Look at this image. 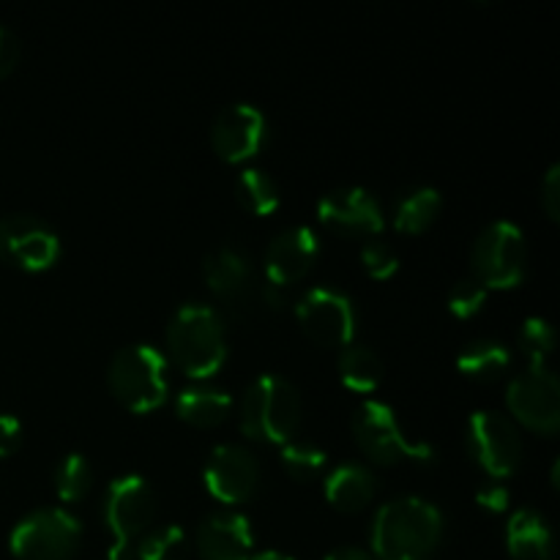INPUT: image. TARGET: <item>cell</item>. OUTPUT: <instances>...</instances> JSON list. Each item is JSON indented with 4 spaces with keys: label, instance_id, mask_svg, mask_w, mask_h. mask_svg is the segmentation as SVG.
<instances>
[{
    "label": "cell",
    "instance_id": "cell-1",
    "mask_svg": "<svg viewBox=\"0 0 560 560\" xmlns=\"http://www.w3.org/2000/svg\"><path fill=\"white\" fill-rule=\"evenodd\" d=\"M443 534L435 503L419 495H399L383 503L372 520V550L381 560H427Z\"/></svg>",
    "mask_w": 560,
    "mask_h": 560
},
{
    "label": "cell",
    "instance_id": "cell-2",
    "mask_svg": "<svg viewBox=\"0 0 560 560\" xmlns=\"http://www.w3.org/2000/svg\"><path fill=\"white\" fill-rule=\"evenodd\" d=\"M164 337L175 364L195 381H208L228 359L222 315L202 301L180 304L170 317Z\"/></svg>",
    "mask_w": 560,
    "mask_h": 560
},
{
    "label": "cell",
    "instance_id": "cell-3",
    "mask_svg": "<svg viewBox=\"0 0 560 560\" xmlns=\"http://www.w3.org/2000/svg\"><path fill=\"white\" fill-rule=\"evenodd\" d=\"M301 399L293 383L277 372L255 377L241 399V430L266 443H288L299 427Z\"/></svg>",
    "mask_w": 560,
    "mask_h": 560
},
{
    "label": "cell",
    "instance_id": "cell-4",
    "mask_svg": "<svg viewBox=\"0 0 560 560\" xmlns=\"http://www.w3.org/2000/svg\"><path fill=\"white\" fill-rule=\"evenodd\" d=\"M107 381L126 408L148 413L167 397V361L153 345H126L109 361Z\"/></svg>",
    "mask_w": 560,
    "mask_h": 560
},
{
    "label": "cell",
    "instance_id": "cell-5",
    "mask_svg": "<svg viewBox=\"0 0 560 560\" xmlns=\"http://www.w3.org/2000/svg\"><path fill=\"white\" fill-rule=\"evenodd\" d=\"M82 536V523L71 512L44 506L25 514L9 536L11 552L22 560H66Z\"/></svg>",
    "mask_w": 560,
    "mask_h": 560
},
{
    "label": "cell",
    "instance_id": "cell-6",
    "mask_svg": "<svg viewBox=\"0 0 560 560\" xmlns=\"http://www.w3.org/2000/svg\"><path fill=\"white\" fill-rule=\"evenodd\" d=\"M353 435L359 446L377 463H397L402 457L427 463V459L435 457V448L430 443L405 435L397 413L381 399H364L355 408Z\"/></svg>",
    "mask_w": 560,
    "mask_h": 560
},
{
    "label": "cell",
    "instance_id": "cell-7",
    "mask_svg": "<svg viewBox=\"0 0 560 560\" xmlns=\"http://www.w3.org/2000/svg\"><path fill=\"white\" fill-rule=\"evenodd\" d=\"M525 235L509 219L487 224L474 241V277L485 288H514L525 273Z\"/></svg>",
    "mask_w": 560,
    "mask_h": 560
},
{
    "label": "cell",
    "instance_id": "cell-8",
    "mask_svg": "<svg viewBox=\"0 0 560 560\" xmlns=\"http://www.w3.org/2000/svg\"><path fill=\"white\" fill-rule=\"evenodd\" d=\"M468 452L495 479L512 476L523 457V441L512 421L498 410H474L468 419Z\"/></svg>",
    "mask_w": 560,
    "mask_h": 560
},
{
    "label": "cell",
    "instance_id": "cell-9",
    "mask_svg": "<svg viewBox=\"0 0 560 560\" xmlns=\"http://www.w3.org/2000/svg\"><path fill=\"white\" fill-rule=\"evenodd\" d=\"M60 255V238L33 213H9L0 219V260L22 271H44Z\"/></svg>",
    "mask_w": 560,
    "mask_h": 560
},
{
    "label": "cell",
    "instance_id": "cell-10",
    "mask_svg": "<svg viewBox=\"0 0 560 560\" xmlns=\"http://www.w3.org/2000/svg\"><path fill=\"white\" fill-rule=\"evenodd\" d=\"M509 410L536 432H556L560 427V386L556 372L547 366H528L520 372L506 392Z\"/></svg>",
    "mask_w": 560,
    "mask_h": 560
},
{
    "label": "cell",
    "instance_id": "cell-11",
    "mask_svg": "<svg viewBox=\"0 0 560 560\" xmlns=\"http://www.w3.org/2000/svg\"><path fill=\"white\" fill-rule=\"evenodd\" d=\"M295 315H299L304 331L315 342L328 345V348L348 345L355 331L353 301L342 290L326 288V284L306 290L295 304Z\"/></svg>",
    "mask_w": 560,
    "mask_h": 560
},
{
    "label": "cell",
    "instance_id": "cell-12",
    "mask_svg": "<svg viewBox=\"0 0 560 560\" xmlns=\"http://www.w3.org/2000/svg\"><path fill=\"white\" fill-rule=\"evenodd\" d=\"M156 495L142 476L126 474L109 481L104 495V520L113 530V541L135 545V536L151 523Z\"/></svg>",
    "mask_w": 560,
    "mask_h": 560
},
{
    "label": "cell",
    "instance_id": "cell-13",
    "mask_svg": "<svg viewBox=\"0 0 560 560\" xmlns=\"http://www.w3.org/2000/svg\"><path fill=\"white\" fill-rule=\"evenodd\" d=\"M260 459L241 443H219L206 463V487L217 501L241 503L257 490Z\"/></svg>",
    "mask_w": 560,
    "mask_h": 560
},
{
    "label": "cell",
    "instance_id": "cell-14",
    "mask_svg": "<svg viewBox=\"0 0 560 560\" xmlns=\"http://www.w3.org/2000/svg\"><path fill=\"white\" fill-rule=\"evenodd\" d=\"M266 115L246 102H233L219 109L211 126V142L224 162H244L262 148Z\"/></svg>",
    "mask_w": 560,
    "mask_h": 560
},
{
    "label": "cell",
    "instance_id": "cell-15",
    "mask_svg": "<svg viewBox=\"0 0 560 560\" xmlns=\"http://www.w3.org/2000/svg\"><path fill=\"white\" fill-rule=\"evenodd\" d=\"M323 224L345 235H375L383 230V211L375 195L361 186H337L317 202Z\"/></svg>",
    "mask_w": 560,
    "mask_h": 560
},
{
    "label": "cell",
    "instance_id": "cell-16",
    "mask_svg": "<svg viewBox=\"0 0 560 560\" xmlns=\"http://www.w3.org/2000/svg\"><path fill=\"white\" fill-rule=\"evenodd\" d=\"M255 547L249 517L233 509H219L197 525V550L202 560H249Z\"/></svg>",
    "mask_w": 560,
    "mask_h": 560
},
{
    "label": "cell",
    "instance_id": "cell-17",
    "mask_svg": "<svg viewBox=\"0 0 560 560\" xmlns=\"http://www.w3.org/2000/svg\"><path fill=\"white\" fill-rule=\"evenodd\" d=\"M206 282L230 310H244L257 295L255 273H252L249 257L233 244H222L211 249L202 262Z\"/></svg>",
    "mask_w": 560,
    "mask_h": 560
},
{
    "label": "cell",
    "instance_id": "cell-18",
    "mask_svg": "<svg viewBox=\"0 0 560 560\" xmlns=\"http://www.w3.org/2000/svg\"><path fill=\"white\" fill-rule=\"evenodd\" d=\"M317 235L306 224H290L279 230L266 249V277L268 282L288 284L304 277L317 257Z\"/></svg>",
    "mask_w": 560,
    "mask_h": 560
},
{
    "label": "cell",
    "instance_id": "cell-19",
    "mask_svg": "<svg viewBox=\"0 0 560 560\" xmlns=\"http://www.w3.org/2000/svg\"><path fill=\"white\" fill-rule=\"evenodd\" d=\"M506 545L517 560H545L550 556L552 530L547 525L545 514L536 509H517L509 517L506 525Z\"/></svg>",
    "mask_w": 560,
    "mask_h": 560
},
{
    "label": "cell",
    "instance_id": "cell-20",
    "mask_svg": "<svg viewBox=\"0 0 560 560\" xmlns=\"http://www.w3.org/2000/svg\"><path fill=\"white\" fill-rule=\"evenodd\" d=\"M230 408H233V397L224 388L206 381H197L191 386L180 388L178 399H175V410H178L180 419L195 427L219 424L230 413Z\"/></svg>",
    "mask_w": 560,
    "mask_h": 560
},
{
    "label": "cell",
    "instance_id": "cell-21",
    "mask_svg": "<svg viewBox=\"0 0 560 560\" xmlns=\"http://www.w3.org/2000/svg\"><path fill=\"white\" fill-rule=\"evenodd\" d=\"M375 476L361 463H342L326 476V498L342 512L364 509L375 495Z\"/></svg>",
    "mask_w": 560,
    "mask_h": 560
},
{
    "label": "cell",
    "instance_id": "cell-22",
    "mask_svg": "<svg viewBox=\"0 0 560 560\" xmlns=\"http://www.w3.org/2000/svg\"><path fill=\"white\" fill-rule=\"evenodd\" d=\"M509 364H512L509 348L498 339H470L457 353V366L474 381H495L509 370Z\"/></svg>",
    "mask_w": 560,
    "mask_h": 560
},
{
    "label": "cell",
    "instance_id": "cell-23",
    "mask_svg": "<svg viewBox=\"0 0 560 560\" xmlns=\"http://www.w3.org/2000/svg\"><path fill=\"white\" fill-rule=\"evenodd\" d=\"M441 211V191L435 186H410L394 206V224L402 233H421Z\"/></svg>",
    "mask_w": 560,
    "mask_h": 560
},
{
    "label": "cell",
    "instance_id": "cell-24",
    "mask_svg": "<svg viewBox=\"0 0 560 560\" xmlns=\"http://www.w3.org/2000/svg\"><path fill=\"white\" fill-rule=\"evenodd\" d=\"M339 377L353 392H375L383 381L381 355L366 345H348L339 353Z\"/></svg>",
    "mask_w": 560,
    "mask_h": 560
},
{
    "label": "cell",
    "instance_id": "cell-25",
    "mask_svg": "<svg viewBox=\"0 0 560 560\" xmlns=\"http://www.w3.org/2000/svg\"><path fill=\"white\" fill-rule=\"evenodd\" d=\"M235 195H238V202L246 208V211L260 213V217L277 211L279 206V189L266 170H257V167L241 170L238 180H235Z\"/></svg>",
    "mask_w": 560,
    "mask_h": 560
},
{
    "label": "cell",
    "instance_id": "cell-26",
    "mask_svg": "<svg viewBox=\"0 0 560 560\" xmlns=\"http://www.w3.org/2000/svg\"><path fill=\"white\" fill-rule=\"evenodd\" d=\"M186 530L180 525H159L137 541V560H186Z\"/></svg>",
    "mask_w": 560,
    "mask_h": 560
},
{
    "label": "cell",
    "instance_id": "cell-27",
    "mask_svg": "<svg viewBox=\"0 0 560 560\" xmlns=\"http://www.w3.org/2000/svg\"><path fill=\"white\" fill-rule=\"evenodd\" d=\"M91 487V465L82 454H66L55 468V490L63 501H77Z\"/></svg>",
    "mask_w": 560,
    "mask_h": 560
},
{
    "label": "cell",
    "instance_id": "cell-28",
    "mask_svg": "<svg viewBox=\"0 0 560 560\" xmlns=\"http://www.w3.org/2000/svg\"><path fill=\"white\" fill-rule=\"evenodd\" d=\"M552 345H556V331H552L545 317L534 315L523 323V328H520V350L530 361V366H545V361L550 359Z\"/></svg>",
    "mask_w": 560,
    "mask_h": 560
},
{
    "label": "cell",
    "instance_id": "cell-29",
    "mask_svg": "<svg viewBox=\"0 0 560 560\" xmlns=\"http://www.w3.org/2000/svg\"><path fill=\"white\" fill-rule=\"evenodd\" d=\"M282 463L295 479H312L326 465V452L320 446H315V443L288 441L282 448Z\"/></svg>",
    "mask_w": 560,
    "mask_h": 560
},
{
    "label": "cell",
    "instance_id": "cell-30",
    "mask_svg": "<svg viewBox=\"0 0 560 560\" xmlns=\"http://www.w3.org/2000/svg\"><path fill=\"white\" fill-rule=\"evenodd\" d=\"M487 299V288L476 277L459 279L448 293V310L457 317H474Z\"/></svg>",
    "mask_w": 560,
    "mask_h": 560
},
{
    "label": "cell",
    "instance_id": "cell-31",
    "mask_svg": "<svg viewBox=\"0 0 560 560\" xmlns=\"http://www.w3.org/2000/svg\"><path fill=\"white\" fill-rule=\"evenodd\" d=\"M361 262H364V268L375 279L392 277L399 268L397 252H394L386 241H366V244L361 246Z\"/></svg>",
    "mask_w": 560,
    "mask_h": 560
},
{
    "label": "cell",
    "instance_id": "cell-32",
    "mask_svg": "<svg viewBox=\"0 0 560 560\" xmlns=\"http://www.w3.org/2000/svg\"><path fill=\"white\" fill-rule=\"evenodd\" d=\"M541 202H545V211L552 222L560 219V164L552 162L550 170L545 175V184H541Z\"/></svg>",
    "mask_w": 560,
    "mask_h": 560
},
{
    "label": "cell",
    "instance_id": "cell-33",
    "mask_svg": "<svg viewBox=\"0 0 560 560\" xmlns=\"http://www.w3.org/2000/svg\"><path fill=\"white\" fill-rule=\"evenodd\" d=\"M16 63H20V38L9 27L0 25V80L9 77Z\"/></svg>",
    "mask_w": 560,
    "mask_h": 560
},
{
    "label": "cell",
    "instance_id": "cell-34",
    "mask_svg": "<svg viewBox=\"0 0 560 560\" xmlns=\"http://www.w3.org/2000/svg\"><path fill=\"white\" fill-rule=\"evenodd\" d=\"M22 443V424L16 416L0 413V457H9L20 448Z\"/></svg>",
    "mask_w": 560,
    "mask_h": 560
},
{
    "label": "cell",
    "instance_id": "cell-35",
    "mask_svg": "<svg viewBox=\"0 0 560 560\" xmlns=\"http://www.w3.org/2000/svg\"><path fill=\"white\" fill-rule=\"evenodd\" d=\"M476 501H479V506H485L487 512H503V509L509 506V490L501 481H487V485H481L479 492H476Z\"/></svg>",
    "mask_w": 560,
    "mask_h": 560
},
{
    "label": "cell",
    "instance_id": "cell-36",
    "mask_svg": "<svg viewBox=\"0 0 560 560\" xmlns=\"http://www.w3.org/2000/svg\"><path fill=\"white\" fill-rule=\"evenodd\" d=\"M257 299H260L266 306H271V310H282L284 301H288V295H284L282 284L268 282V279H266V284H262V288L257 290Z\"/></svg>",
    "mask_w": 560,
    "mask_h": 560
},
{
    "label": "cell",
    "instance_id": "cell-37",
    "mask_svg": "<svg viewBox=\"0 0 560 560\" xmlns=\"http://www.w3.org/2000/svg\"><path fill=\"white\" fill-rule=\"evenodd\" d=\"M323 560H375V556L361 550V547H337V550L328 552Z\"/></svg>",
    "mask_w": 560,
    "mask_h": 560
},
{
    "label": "cell",
    "instance_id": "cell-38",
    "mask_svg": "<svg viewBox=\"0 0 560 560\" xmlns=\"http://www.w3.org/2000/svg\"><path fill=\"white\" fill-rule=\"evenodd\" d=\"M249 560H295V558L288 556V552H282V550H262V552H255Z\"/></svg>",
    "mask_w": 560,
    "mask_h": 560
}]
</instances>
